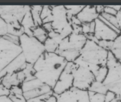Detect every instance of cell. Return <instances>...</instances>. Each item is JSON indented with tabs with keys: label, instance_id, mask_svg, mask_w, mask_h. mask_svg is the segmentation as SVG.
<instances>
[{
	"label": "cell",
	"instance_id": "cell-1",
	"mask_svg": "<svg viewBox=\"0 0 121 102\" xmlns=\"http://www.w3.org/2000/svg\"><path fill=\"white\" fill-rule=\"evenodd\" d=\"M67 63L57 53L45 52L33 65L35 76L53 90Z\"/></svg>",
	"mask_w": 121,
	"mask_h": 102
},
{
	"label": "cell",
	"instance_id": "cell-2",
	"mask_svg": "<svg viewBox=\"0 0 121 102\" xmlns=\"http://www.w3.org/2000/svg\"><path fill=\"white\" fill-rule=\"evenodd\" d=\"M108 52L95 42L87 39L74 63L87 68L95 74L101 68L107 66Z\"/></svg>",
	"mask_w": 121,
	"mask_h": 102
},
{
	"label": "cell",
	"instance_id": "cell-3",
	"mask_svg": "<svg viewBox=\"0 0 121 102\" xmlns=\"http://www.w3.org/2000/svg\"><path fill=\"white\" fill-rule=\"evenodd\" d=\"M87 41V37L82 33H72L70 36L63 39L56 53L64 58L67 62H74L79 57Z\"/></svg>",
	"mask_w": 121,
	"mask_h": 102
},
{
	"label": "cell",
	"instance_id": "cell-4",
	"mask_svg": "<svg viewBox=\"0 0 121 102\" xmlns=\"http://www.w3.org/2000/svg\"><path fill=\"white\" fill-rule=\"evenodd\" d=\"M107 67L108 73L103 82L104 85L121 101V63L116 59L111 51L108 52Z\"/></svg>",
	"mask_w": 121,
	"mask_h": 102
},
{
	"label": "cell",
	"instance_id": "cell-5",
	"mask_svg": "<svg viewBox=\"0 0 121 102\" xmlns=\"http://www.w3.org/2000/svg\"><path fill=\"white\" fill-rule=\"evenodd\" d=\"M21 53L19 44L9 40L6 35L0 37V80L4 71Z\"/></svg>",
	"mask_w": 121,
	"mask_h": 102
},
{
	"label": "cell",
	"instance_id": "cell-6",
	"mask_svg": "<svg viewBox=\"0 0 121 102\" xmlns=\"http://www.w3.org/2000/svg\"><path fill=\"white\" fill-rule=\"evenodd\" d=\"M19 45L27 64L34 65L45 52L44 44L33 36L24 34L19 37Z\"/></svg>",
	"mask_w": 121,
	"mask_h": 102
},
{
	"label": "cell",
	"instance_id": "cell-7",
	"mask_svg": "<svg viewBox=\"0 0 121 102\" xmlns=\"http://www.w3.org/2000/svg\"><path fill=\"white\" fill-rule=\"evenodd\" d=\"M53 19L52 24L55 32L60 34L63 39L73 33V28L69 21L64 6H51Z\"/></svg>",
	"mask_w": 121,
	"mask_h": 102
},
{
	"label": "cell",
	"instance_id": "cell-8",
	"mask_svg": "<svg viewBox=\"0 0 121 102\" xmlns=\"http://www.w3.org/2000/svg\"><path fill=\"white\" fill-rule=\"evenodd\" d=\"M23 95L27 101L53 93L52 88L36 78L24 81L21 85Z\"/></svg>",
	"mask_w": 121,
	"mask_h": 102
},
{
	"label": "cell",
	"instance_id": "cell-9",
	"mask_svg": "<svg viewBox=\"0 0 121 102\" xmlns=\"http://www.w3.org/2000/svg\"><path fill=\"white\" fill-rule=\"evenodd\" d=\"M73 87L84 91H88L91 85L95 80L93 73L87 68L74 63L72 71Z\"/></svg>",
	"mask_w": 121,
	"mask_h": 102
},
{
	"label": "cell",
	"instance_id": "cell-10",
	"mask_svg": "<svg viewBox=\"0 0 121 102\" xmlns=\"http://www.w3.org/2000/svg\"><path fill=\"white\" fill-rule=\"evenodd\" d=\"M30 10V6H0V17L7 24L21 22L25 15Z\"/></svg>",
	"mask_w": 121,
	"mask_h": 102
},
{
	"label": "cell",
	"instance_id": "cell-11",
	"mask_svg": "<svg viewBox=\"0 0 121 102\" xmlns=\"http://www.w3.org/2000/svg\"><path fill=\"white\" fill-rule=\"evenodd\" d=\"M73 68L74 62H68L53 88V93L55 95H60L73 88V76L72 71Z\"/></svg>",
	"mask_w": 121,
	"mask_h": 102
},
{
	"label": "cell",
	"instance_id": "cell-12",
	"mask_svg": "<svg viewBox=\"0 0 121 102\" xmlns=\"http://www.w3.org/2000/svg\"><path fill=\"white\" fill-rule=\"evenodd\" d=\"M55 95L59 102H90L88 91L79 90L74 87L60 95Z\"/></svg>",
	"mask_w": 121,
	"mask_h": 102
},
{
	"label": "cell",
	"instance_id": "cell-13",
	"mask_svg": "<svg viewBox=\"0 0 121 102\" xmlns=\"http://www.w3.org/2000/svg\"><path fill=\"white\" fill-rule=\"evenodd\" d=\"M94 36L98 41H114L119 36L116 32L105 25L99 18L96 19Z\"/></svg>",
	"mask_w": 121,
	"mask_h": 102
},
{
	"label": "cell",
	"instance_id": "cell-14",
	"mask_svg": "<svg viewBox=\"0 0 121 102\" xmlns=\"http://www.w3.org/2000/svg\"><path fill=\"white\" fill-rule=\"evenodd\" d=\"M76 16L82 24L91 23L98 19L99 15L96 10V6H85Z\"/></svg>",
	"mask_w": 121,
	"mask_h": 102
},
{
	"label": "cell",
	"instance_id": "cell-15",
	"mask_svg": "<svg viewBox=\"0 0 121 102\" xmlns=\"http://www.w3.org/2000/svg\"><path fill=\"white\" fill-rule=\"evenodd\" d=\"M21 24L24 31V34L29 36H33L32 30L36 27V25L35 24L32 14L30 13V10L25 15L21 21Z\"/></svg>",
	"mask_w": 121,
	"mask_h": 102
},
{
	"label": "cell",
	"instance_id": "cell-16",
	"mask_svg": "<svg viewBox=\"0 0 121 102\" xmlns=\"http://www.w3.org/2000/svg\"><path fill=\"white\" fill-rule=\"evenodd\" d=\"M1 83L8 90H10L13 86L21 85V83L19 82L17 77V73L13 74H7L1 79Z\"/></svg>",
	"mask_w": 121,
	"mask_h": 102
},
{
	"label": "cell",
	"instance_id": "cell-17",
	"mask_svg": "<svg viewBox=\"0 0 121 102\" xmlns=\"http://www.w3.org/2000/svg\"><path fill=\"white\" fill-rule=\"evenodd\" d=\"M7 34L20 37L24 34V31L21 24V22H17L15 23L7 24Z\"/></svg>",
	"mask_w": 121,
	"mask_h": 102
},
{
	"label": "cell",
	"instance_id": "cell-18",
	"mask_svg": "<svg viewBox=\"0 0 121 102\" xmlns=\"http://www.w3.org/2000/svg\"><path fill=\"white\" fill-rule=\"evenodd\" d=\"M43 6H30V13L32 14V18L36 26H42L43 22L41 18Z\"/></svg>",
	"mask_w": 121,
	"mask_h": 102
},
{
	"label": "cell",
	"instance_id": "cell-19",
	"mask_svg": "<svg viewBox=\"0 0 121 102\" xmlns=\"http://www.w3.org/2000/svg\"><path fill=\"white\" fill-rule=\"evenodd\" d=\"M32 32L33 37L43 44H44L48 37V33L45 31L43 26H36L33 29Z\"/></svg>",
	"mask_w": 121,
	"mask_h": 102
},
{
	"label": "cell",
	"instance_id": "cell-20",
	"mask_svg": "<svg viewBox=\"0 0 121 102\" xmlns=\"http://www.w3.org/2000/svg\"><path fill=\"white\" fill-rule=\"evenodd\" d=\"M116 59L121 63V35H119L113 41L110 51Z\"/></svg>",
	"mask_w": 121,
	"mask_h": 102
},
{
	"label": "cell",
	"instance_id": "cell-21",
	"mask_svg": "<svg viewBox=\"0 0 121 102\" xmlns=\"http://www.w3.org/2000/svg\"><path fill=\"white\" fill-rule=\"evenodd\" d=\"M41 18L43 22V24L52 22L53 15L52 6H43V9L41 13Z\"/></svg>",
	"mask_w": 121,
	"mask_h": 102
},
{
	"label": "cell",
	"instance_id": "cell-22",
	"mask_svg": "<svg viewBox=\"0 0 121 102\" xmlns=\"http://www.w3.org/2000/svg\"><path fill=\"white\" fill-rule=\"evenodd\" d=\"M88 91L105 95L106 93H107L108 90L107 88V87L104 85L103 82H100L95 80L92 83V84L91 85Z\"/></svg>",
	"mask_w": 121,
	"mask_h": 102
},
{
	"label": "cell",
	"instance_id": "cell-23",
	"mask_svg": "<svg viewBox=\"0 0 121 102\" xmlns=\"http://www.w3.org/2000/svg\"><path fill=\"white\" fill-rule=\"evenodd\" d=\"M45 52L50 53H56L59 44L54 39L48 37L44 44Z\"/></svg>",
	"mask_w": 121,
	"mask_h": 102
},
{
	"label": "cell",
	"instance_id": "cell-24",
	"mask_svg": "<svg viewBox=\"0 0 121 102\" xmlns=\"http://www.w3.org/2000/svg\"><path fill=\"white\" fill-rule=\"evenodd\" d=\"M64 7L67 12L68 18H69V21H70V19L72 17L76 16L81 12L85 6H64Z\"/></svg>",
	"mask_w": 121,
	"mask_h": 102
},
{
	"label": "cell",
	"instance_id": "cell-25",
	"mask_svg": "<svg viewBox=\"0 0 121 102\" xmlns=\"http://www.w3.org/2000/svg\"><path fill=\"white\" fill-rule=\"evenodd\" d=\"M22 71L24 73L25 76H26V80L25 81L32 80V79L36 78L35 76V69L33 68V65L27 64L26 67Z\"/></svg>",
	"mask_w": 121,
	"mask_h": 102
},
{
	"label": "cell",
	"instance_id": "cell-26",
	"mask_svg": "<svg viewBox=\"0 0 121 102\" xmlns=\"http://www.w3.org/2000/svg\"><path fill=\"white\" fill-rule=\"evenodd\" d=\"M108 73V68L106 66H104V67L101 68L100 69L98 70L96 73L95 74V80H96L98 82H103L104 81L105 79L106 78V76L107 75Z\"/></svg>",
	"mask_w": 121,
	"mask_h": 102
},
{
	"label": "cell",
	"instance_id": "cell-27",
	"mask_svg": "<svg viewBox=\"0 0 121 102\" xmlns=\"http://www.w3.org/2000/svg\"><path fill=\"white\" fill-rule=\"evenodd\" d=\"M90 102H105V95L88 91Z\"/></svg>",
	"mask_w": 121,
	"mask_h": 102
},
{
	"label": "cell",
	"instance_id": "cell-28",
	"mask_svg": "<svg viewBox=\"0 0 121 102\" xmlns=\"http://www.w3.org/2000/svg\"><path fill=\"white\" fill-rule=\"evenodd\" d=\"M100 16L102 17H103L104 19H105L107 21H108V22H110V23L112 24H113L114 26H115L116 27L119 29L116 16L111 15H108V14H107L104 12L103 13L101 14Z\"/></svg>",
	"mask_w": 121,
	"mask_h": 102
},
{
	"label": "cell",
	"instance_id": "cell-29",
	"mask_svg": "<svg viewBox=\"0 0 121 102\" xmlns=\"http://www.w3.org/2000/svg\"><path fill=\"white\" fill-rule=\"evenodd\" d=\"M9 97L11 99V100L13 102H27V100L24 97L23 94H11V93H10Z\"/></svg>",
	"mask_w": 121,
	"mask_h": 102
},
{
	"label": "cell",
	"instance_id": "cell-30",
	"mask_svg": "<svg viewBox=\"0 0 121 102\" xmlns=\"http://www.w3.org/2000/svg\"><path fill=\"white\" fill-rule=\"evenodd\" d=\"M8 33L7 24L6 22L0 17V37L6 36Z\"/></svg>",
	"mask_w": 121,
	"mask_h": 102
},
{
	"label": "cell",
	"instance_id": "cell-31",
	"mask_svg": "<svg viewBox=\"0 0 121 102\" xmlns=\"http://www.w3.org/2000/svg\"><path fill=\"white\" fill-rule=\"evenodd\" d=\"M113 41H99L98 42V44L102 47L105 50L110 51L111 50L112 45H113Z\"/></svg>",
	"mask_w": 121,
	"mask_h": 102
},
{
	"label": "cell",
	"instance_id": "cell-32",
	"mask_svg": "<svg viewBox=\"0 0 121 102\" xmlns=\"http://www.w3.org/2000/svg\"><path fill=\"white\" fill-rule=\"evenodd\" d=\"M53 94V93H49V94H45V95H41V96L36 97V98H33V99L29 100L27 101V102H44L47 99H48Z\"/></svg>",
	"mask_w": 121,
	"mask_h": 102
},
{
	"label": "cell",
	"instance_id": "cell-33",
	"mask_svg": "<svg viewBox=\"0 0 121 102\" xmlns=\"http://www.w3.org/2000/svg\"><path fill=\"white\" fill-rule=\"evenodd\" d=\"M117 96L114 93L110 91H108L107 93L105 94V102H112L116 98Z\"/></svg>",
	"mask_w": 121,
	"mask_h": 102
},
{
	"label": "cell",
	"instance_id": "cell-34",
	"mask_svg": "<svg viewBox=\"0 0 121 102\" xmlns=\"http://www.w3.org/2000/svg\"><path fill=\"white\" fill-rule=\"evenodd\" d=\"M104 13L111 15L116 16L117 14V12H116L114 9H113L110 6H104Z\"/></svg>",
	"mask_w": 121,
	"mask_h": 102
},
{
	"label": "cell",
	"instance_id": "cell-35",
	"mask_svg": "<svg viewBox=\"0 0 121 102\" xmlns=\"http://www.w3.org/2000/svg\"><path fill=\"white\" fill-rule=\"evenodd\" d=\"M10 90L6 88V87L4 86L1 83H0V97L2 96H7L10 95Z\"/></svg>",
	"mask_w": 121,
	"mask_h": 102
},
{
	"label": "cell",
	"instance_id": "cell-36",
	"mask_svg": "<svg viewBox=\"0 0 121 102\" xmlns=\"http://www.w3.org/2000/svg\"><path fill=\"white\" fill-rule=\"evenodd\" d=\"M10 93L11 94H23V92L21 89V86H13L10 90Z\"/></svg>",
	"mask_w": 121,
	"mask_h": 102
},
{
	"label": "cell",
	"instance_id": "cell-37",
	"mask_svg": "<svg viewBox=\"0 0 121 102\" xmlns=\"http://www.w3.org/2000/svg\"><path fill=\"white\" fill-rule=\"evenodd\" d=\"M82 32L84 35L90 34V23L82 24Z\"/></svg>",
	"mask_w": 121,
	"mask_h": 102
},
{
	"label": "cell",
	"instance_id": "cell-38",
	"mask_svg": "<svg viewBox=\"0 0 121 102\" xmlns=\"http://www.w3.org/2000/svg\"><path fill=\"white\" fill-rule=\"evenodd\" d=\"M17 73V77H18V80L19 81V82L21 83H22L24 82L26 80V76H25L24 73L23 72V71H20Z\"/></svg>",
	"mask_w": 121,
	"mask_h": 102
},
{
	"label": "cell",
	"instance_id": "cell-39",
	"mask_svg": "<svg viewBox=\"0 0 121 102\" xmlns=\"http://www.w3.org/2000/svg\"><path fill=\"white\" fill-rule=\"evenodd\" d=\"M42 26L43 27V28L45 29V31H46L48 33H50V32H51L53 30L52 22H48V23L44 24H43Z\"/></svg>",
	"mask_w": 121,
	"mask_h": 102
},
{
	"label": "cell",
	"instance_id": "cell-40",
	"mask_svg": "<svg viewBox=\"0 0 121 102\" xmlns=\"http://www.w3.org/2000/svg\"><path fill=\"white\" fill-rule=\"evenodd\" d=\"M70 22L73 25H81L82 23L81 22V21L79 20L78 18H77V16H73L71 19H70Z\"/></svg>",
	"mask_w": 121,
	"mask_h": 102
},
{
	"label": "cell",
	"instance_id": "cell-41",
	"mask_svg": "<svg viewBox=\"0 0 121 102\" xmlns=\"http://www.w3.org/2000/svg\"><path fill=\"white\" fill-rule=\"evenodd\" d=\"M44 102H59L58 98L55 94H53L52 96H50L48 99H47Z\"/></svg>",
	"mask_w": 121,
	"mask_h": 102
},
{
	"label": "cell",
	"instance_id": "cell-42",
	"mask_svg": "<svg viewBox=\"0 0 121 102\" xmlns=\"http://www.w3.org/2000/svg\"><path fill=\"white\" fill-rule=\"evenodd\" d=\"M96 10L99 15H100L101 14L104 12V6H96Z\"/></svg>",
	"mask_w": 121,
	"mask_h": 102
},
{
	"label": "cell",
	"instance_id": "cell-43",
	"mask_svg": "<svg viewBox=\"0 0 121 102\" xmlns=\"http://www.w3.org/2000/svg\"><path fill=\"white\" fill-rule=\"evenodd\" d=\"M95 30V22H94L90 23V34H94Z\"/></svg>",
	"mask_w": 121,
	"mask_h": 102
},
{
	"label": "cell",
	"instance_id": "cell-44",
	"mask_svg": "<svg viewBox=\"0 0 121 102\" xmlns=\"http://www.w3.org/2000/svg\"><path fill=\"white\" fill-rule=\"evenodd\" d=\"M0 102H13L7 96L0 97Z\"/></svg>",
	"mask_w": 121,
	"mask_h": 102
},
{
	"label": "cell",
	"instance_id": "cell-45",
	"mask_svg": "<svg viewBox=\"0 0 121 102\" xmlns=\"http://www.w3.org/2000/svg\"><path fill=\"white\" fill-rule=\"evenodd\" d=\"M116 18H117V22H118L119 27H121V12H119L117 13V15H116Z\"/></svg>",
	"mask_w": 121,
	"mask_h": 102
},
{
	"label": "cell",
	"instance_id": "cell-46",
	"mask_svg": "<svg viewBox=\"0 0 121 102\" xmlns=\"http://www.w3.org/2000/svg\"><path fill=\"white\" fill-rule=\"evenodd\" d=\"M113 9H114L116 12H119L121 11V6H110Z\"/></svg>",
	"mask_w": 121,
	"mask_h": 102
},
{
	"label": "cell",
	"instance_id": "cell-47",
	"mask_svg": "<svg viewBox=\"0 0 121 102\" xmlns=\"http://www.w3.org/2000/svg\"><path fill=\"white\" fill-rule=\"evenodd\" d=\"M1 80H0V83H1Z\"/></svg>",
	"mask_w": 121,
	"mask_h": 102
},
{
	"label": "cell",
	"instance_id": "cell-48",
	"mask_svg": "<svg viewBox=\"0 0 121 102\" xmlns=\"http://www.w3.org/2000/svg\"></svg>",
	"mask_w": 121,
	"mask_h": 102
},
{
	"label": "cell",
	"instance_id": "cell-49",
	"mask_svg": "<svg viewBox=\"0 0 121 102\" xmlns=\"http://www.w3.org/2000/svg\"></svg>",
	"mask_w": 121,
	"mask_h": 102
}]
</instances>
